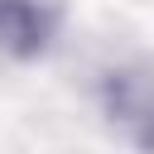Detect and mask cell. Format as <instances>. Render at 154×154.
<instances>
[{
    "label": "cell",
    "instance_id": "1",
    "mask_svg": "<svg viewBox=\"0 0 154 154\" xmlns=\"http://www.w3.org/2000/svg\"><path fill=\"white\" fill-rule=\"evenodd\" d=\"M101 106L144 154H154V77H144V72H106Z\"/></svg>",
    "mask_w": 154,
    "mask_h": 154
},
{
    "label": "cell",
    "instance_id": "2",
    "mask_svg": "<svg viewBox=\"0 0 154 154\" xmlns=\"http://www.w3.org/2000/svg\"><path fill=\"white\" fill-rule=\"evenodd\" d=\"M58 29V10L43 0H0V48L10 58H38Z\"/></svg>",
    "mask_w": 154,
    "mask_h": 154
}]
</instances>
